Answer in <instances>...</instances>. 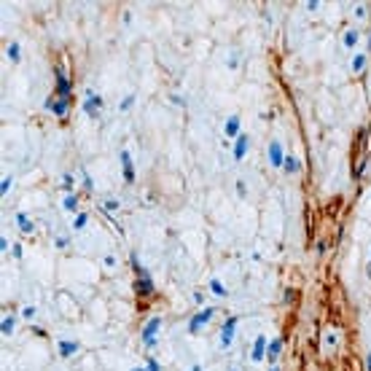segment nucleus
<instances>
[{"label": "nucleus", "instance_id": "f257e3e1", "mask_svg": "<svg viewBox=\"0 0 371 371\" xmlns=\"http://www.w3.org/2000/svg\"><path fill=\"white\" fill-rule=\"evenodd\" d=\"M129 264H132V272H135V293L140 296V299H151V296H156V285H153V277L151 272L140 264L137 253L129 255Z\"/></svg>", "mask_w": 371, "mask_h": 371}, {"label": "nucleus", "instance_id": "f03ea898", "mask_svg": "<svg viewBox=\"0 0 371 371\" xmlns=\"http://www.w3.org/2000/svg\"><path fill=\"white\" fill-rule=\"evenodd\" d=\"M159 331H162V318H159V315H153V318L143 325V331H140V342H143L145 350H153V347H156Z\"/></svg>", "mask_w": 371, "mask_h": 371}, {"label": "nucleus", "instance_id": "7ed1b4c3", "mask_svg": "<svg viewBox=\"0 0 371 371\" xmlns=\"http://www.w3.org/2000/svg\"><path fill=\"white\" fill-rule=\"evenodd\" d=\"M54 94L62 100H73V81L67 78V73L62 67L54 70Z\"/></svg>", "mask_w": 371, "mask_h": 371}, {"label": "nucleus", "instance_id": "20e7f679", "mask_svg": "<svg viewBox=\"0 0 371 371\" xmlns=\"http://www.w3.org/2000/svg\"><path fill=\"white\" fill-rule=\"evenodd\" d=\"M102 94H97L94 89H86V97H84V113H86L89 118H100V113H102Z\"/></svg>", "mask_w": 371, "mask_h": 371}, {"label": "nucleus", "instance_id": "39448f33", "mask_svg": "<svg viewBox=\"0 0 371 371\" xmlns=\"http://www.w3.org/2000/svg\"><path fill=\"white\" fill-rule=\"evenodd\" d=\"M237 325H239V318L237 315H229L226 323L220 325V350H229L234 342V334H237Z\"/></svg>", "mask_w": 371, "mask_h": 371}, {"label": "nucleus", "instance_id": "423d86ee", "mask_svg": "<svg viewBox=\"0 0 371 371\" xmlns=\"http://www.w3.org/2000/svg\"><path fill=\"white\" fill-rule=\"evenodd\" d=\"M213 315H215V307H204L202 312H197L191 320H188V334H191V337H197L199 331H202L204 325L213 320Z\"/></svg>", "mask_w": 371, "mask_h": 371}, {"label": "nucleus", "instance_id": "0eeeda50", "mask_svg": "<svg viewBox=\"0 0 371 371\" xmlns=\"http://www.w3.org/2000/svg\"><path fill=\"white\" fill-rule=\"evenodd\" d=\"M70 105H73V100H62V97H57V94H51V97L43 102V108L51 110L57 118H65V116L70 113Z\"/></svg>", "mask_w": 371, "mask_h": 371}, {"label": "nucleus", "instance_id": "6e6552de", "mask_svg": "<svg viewBox=\"0 0 371 371\" xmlns=\"http://www.w3.org/2000/svg\"><path fill=\"white\" fill-rule=\"evenodd\" d=\"M269 164H272L274 169H283V162H285V151H283V143L280 140H272L269 143Z\"/></svg>", "mask_w": 371, "mask_h": 371}, {"label": "nucleus", "instance_id": "1a4fd4ad", "mask_svg": "<svg viewBox=\"0 0 371 371\" xmlns=\"http://www.w3.org/2000/svg\"><path fill=\"white\" fill-rule=\"evenodd\" d=\"M248 148H250V135H239L237 140H234V148H232V156L234 162H242L245 156H248Z\"/></svg>", "mask_w": 371, "mask_h": 371}, {"label": "nucleus", "instance_id": "9d476101", "mask_svg": "<svg viewBox=\"0 0 371 371\" xmlns=\"http://www.w3.org/2000/svg\"><path fill=\"white\" fill-rule=\"evenodd\" d=\"M223 135H226V137H234V140L242 135V118H239V113H232V116L226 118V124H223Z\"/></svg>", "mask_w": 371, "mask_h": 371}, {"label": "nucleus", "instance_id": "9b49d317", "mask_svg": "<svg viewBox=\"0 0 371 371\" xmlns=\"http://www.w3.org/2000/svg\"><path fill=\"white\" fill-rule=\"evenodd\" d=\"M267 347H269V339L264 337V334H258V337H255V342H253V353H250V360H253V363H261L264 355H267Z\"/></svg>", "mask_w": 371, "mask_h": 371}, {"label": "nucleus", "instance_id": "f8f14e48", "mask_svg": "<svg viewBox=\"0 0 371 371\" xmlns=\"http://www.w3.org/2000/svg\"><path fill=\"white\" fill-rule=\"evenodd\" d=\"M121 172H124V183H135V167L129 151H121Z\"/></svg>", "mask_w": 371, "mask_h": 371}, {"label": "nucleus", "instance_id": "ddd939ff", "mask_svg": "<svg viewBox=\"0 0 371 371\" xmlns=\"http://www.w3.org/2000/svg\"><path fill=\"white\" fill-rule=\"evenodd\" d=\"M358 41H360V30H358V27H350V30H344V35H342V46L347 49V51L358 49Z\"/></svg>", "mask_w": 371, "mask_h": 371}, {"label": "nucleus", "instance_id": "4468645a", "mask_svg": "<svg viewBox=\"0 0 371 371\" xmlns=\"http://www.w3.org/2000/svg\"><path fill=\"white\" fill-rule=\"evenodd\" d=\"M299 169H302V162H299V156H293V153H285L283 172H285V175H299Z\"/></svg>", "mask_w": 371, "mask_h": 371}, {"label": "nucleus", "instance_id": "2eb2a0df", "mask_svg": "<svg viewBox=\"0 0 371 371\" xmlns=\"http://www.w3.org/2000/svg\"><path fill=\"white\" fill-rule=\"evenodd\" d=\"M57 350H59L62 358H70V355L78 353V342H76V339H62V342L57 344Z\"/></svg>", "mask_w": 371, "mask_h": 371}, {"label": "nucleus", "instance_id": "dca6fc26", "mask_svg": "<svg viewBox=\"0 0 371 371\" xmlns=\"http://www.w3.org/2000/svg\"><path fill=\"white\" fill-rule=\"evenodd\" d=\"M17 226H19V232L27 234V237H30V234H35V223L24 213H17Z\"/></svg>", "mask_w": 371, "mask_h": 371}, {"label": "nucleus", "instance_id": "f3484780", "mask_svg": "<svg viewBox=\"0 0 371 371\" xmlns=\"http://www.w3.org/2000/svg\"><path fill=\"white\" fill-rule=\"evenodd\" d=\"M283 344H285V339H283V337L272 339V342H269V347H267V358H269V360H277V358H280V353H283Z\"/></svg>", "mask_w": 371, "mask_h": 371}, {"label": "nucleus", "instance_id": "a211bd4d", "mask_svg": "<svg viewBox=\"0 0 371 371\" xmlns=\"http://www.w3.org/2000/svg\"><path fill=\"white\" fill-rule=\"evenodd\" d=\"M210 293L220 296V299H226V296H229V290H226V285L220 283L218 277H213V280H210Z\"/></svg>", "mask_w": 371, "mask_h": 371}, {"label": "nucleus", "instance_id": "6ab92c4d", "mask_svg": "<svg viewBox=\"0 0 371 371\" xmlns=\"http://www.w3.org/2000/svg\"><path fill=\"white\" fill-rule=\"evenodd\" d=\"M62 207L67 210V213H76V215H78V197H76V194H65Z\"/></svg>", "mask_w": 371, "mask_h": 371}, {"label": "nucleus", "instance_id": "aec40b11", "mask_svg": "<svg viewBox=\"0 0 371 371\" xmlns=\"http://www.w3.org/2000/svg\"><path fill=\"white\" fill-rule=\"evenodd\" d=\"M6 54H8V59H11L14 65H19V62H22V46H19V43H8Z\"/></svg>", "mask_w": 371, "mask_h": 371}, {"label": "nucleus", "instance_id": "412c9836", "mask_svg": "<svg viewBox=\"0 0 371 371\" xmlns=\"http://www.w3.org/2000/svg\"><path fill=\"white\" fill-rule=\"evenodd\" d=\"M14 323H17V318H14V315H6L3 323H0V334H3V337H11V334H14Z\"/></svg>", "mask_w": 371, "mask_h": 371}, {"label": "nucleus", "instance_id": "4be33fe9", "mask_svg": "<svg viewBox=\"0 0 371 371\" xmlns=\"http://www.w3.org/2000/svg\"><path fill=\"white\" fill-rule=\"evenodd\" d=\"M86 223H89V213H78L76 218H73V232H84V229H86Z\"/></svg>", "mask_w": 371, "mask_h": 371}, {"label": "nucleus", "instance_id": "5701e85b", "mask_svg": "<svg viewBox=\"0 0 371 371\" xmlns=\"http://www.w3.org/2000/svg\"><path fill=\"white\" fill-rule=\"evenodd\" d=\"M337 344H339V339H337V331H325V334H323V347L325 350H334V347H337Z\"/></svg>", "mask_w": 371, "mask_h": 371}, {"label": "nucleus", "instance_id": "b1692460", "mask_svg": "<svg viewBox=\"0 0 371 371\" xmlns=\"http://www.w3.org/2000/svg\"><path fill=\"white\" fill-rule=\"evenodd\" d=\"M363 67H366V54H355L353 62H350V70L353 73H363Z\"/></svg>", "mask_w": 371, "mask_h": 371}, {"label": "nucleus", "instance_id": "393cba45", "mask_svg": "<svg viewBox=\"0 0 371 371\" xmlns=\"http://www.w3.org/2000/svg\"><path fill=\"white\" fill-rule=\"evenodd\" d=\"M73 188H76V178H73V175H62V191L65 194H73Z\"/></svg>", "mask_w": 371, "mask_h": 371}, {"label": "nucleus", "instance_id": "a878e982", "mask_svg": "<svg viewBox=\"0 0 371 371\" xmlns=\"http://www.w3.org/2000/svg\"><path fill=\"white\" fill-rule=\"evenodd\" d=\"M11 186H14V178H11V175H6V178H3V183H0V197H3V199L8 197Z\"/></svg>", "mask_w": 371, "mask_h": 371}, {"label": "nucleus", "instance_id": "bb28decb", "mask_svg": "<svg viewBox=\"0 0 371 371\" xmlns=\"http://www.w3.org/2000/svg\"><path fill=\"white\" fill-rule=\"evenodd\" d=\"M132 105H135V92H132V94H127V97L121 100V105H118V110H121V113H127V110L132 108Z\"/></svg>", "mask_w": 371, "mask_h": 371}, {"label": "nucleus", "instance_id": "cd10ccee", "mask_svg": "<svg viewBox=\"0 0 371 371\" xmlns=\"http://www.w3.org/2000/svg\"><path fill=\"white\" fill-rule=\"evenodd\" d=\"M102 207H105V213H116V210L121 207V202H118V199H105Z\"/></svg>", "mask_w": 371, "mask_h": 371}, {"label": "nucleus", "instance_id": "c85d7f7f", "mask_svg": "<svg viewBox=\"0 0 371 371\" xmlns=\"http://www.w3.org/2000/svg\"><path fill=\"white\" fill-rule=\"evenodd\" d=\"M102 267H105V269H116V267H118V258H116V255H110V253H108V255L102 258Z\"/></svg>", "mask_w": 371, "mask_h": 371}, {"label": "nucleus", "instance_id": "c756f323", "mask_svg": "<svg viewBox=\"0 0 371 371\" xmlns=\"http://www.w3.org/2000/svg\"><path fill=\"white\" fill-rule=\"evenodd\" d=\"M145 371H162V363L153 358H148V363H145Z\"/></svg>", "mask_w": 371, "mask_h": 371}, {"label": "nucleus", "instance_id": "7c9ffc66", "mask_svg": "<svg viewBox=\"0 0 371 371\" xmlns=\"http://www.w3.org/2000/svg\"><path fill=\"white\" fill-rule=\"evenodd\" d=\"M366 11H369V3H358V8H355V17L363 19V17H366Z\"/></svg>", "mask_w": 371, "mask_h": 371}, {"label": "nucleus", "instance_id": "2f4dec72", "mask_svg": "<svg viewBox=\"0 0 371 371\" xmlns=\"http://www.w3.org/2000/svg\"><path fill=\"white\" fill-rule=\"evenodd\" d=\"M22 318H24V320H33V318H35V307H24V309H22Z\"/></svg>", "mask_w": 371, "mask_h": 371}, {"label": "nucleus", "instance_id": "473e14b6", "mask_svg": "<svg viewBox=\"0 0 371 371\" xmlns=\"http://www.w3.org/2000/svg\"><path fill=\"white\" fill-rule=\"evenodd\" d=\"M81 175H84V186H86L89 191H92V188H94V183H92V178H89V172H86V169H81Z\"/></svg>", "mask_w": 371, "mask_h": 371}, {"label": "nucleus", "instance_id": "72a5a7b5", "mask_svg": "<svg viewBox=\"0 0 371 371\" xmlns=\"http://www.w3.org/2000/svg\"><path fill=\"white\" fill-rule=\"evenodd\" d=\"M237 194H239V197H245V194H248V186H245V180H237Z\"/></svg>", "mask_w": 371, "mask_h": 371}, {"label": "nucleus", "instance_id": "f704fd0d", "mask_svg": "<svg viewBox=\"0 0 371 371\" xmlns=\"http://www.w3.org/2000/svg\"><path fill=\"white\" fill-rule=\"evenodd\" d=\"M67 242H70L67 237H57V242H54V245H57L59 250H65V248H67Z\"/></svg>", "mask_w": 371, "mask_h": 371}, {"label": "nucleus", "instance_id": "c9c22d12", "mask_svg": "<svg viewBox=\"0 0 371 371\" xmlns=\"http://www.w3.org/2000/svg\"><path fill=\"white\" fill-rule=\"evenodd\" d=\"M237 59H239V54H237V51H232V57H229V67H232V70L237 67Z\"/></svg>", "mask_w": 371, "mask_h": 371}, {"label": "nucleus", "instance_id": "e433bc0d", "mask_svg": "<svg viewBox=\"0 0 371 371\" xmlns=\"http://www.w3.org/2000/svg\"><path fill=\"white\" fill-rule=\"evenodd\" d=\"M320 6H323V3H320V0H309V3H307V8H309V11H318Z\"/></svg>", "mask_w": 371, "mask_h": 371}, {"label": "nucleus", "instance_id": "4c0bfd02", "mask_svg": "<svg viewBox=\"0 0 371 371\" xmlns=\"http://www.w3.org/2000/svg\"><path fill=\"white\" fill-rule=\"evenodd\" d=\"M11 253H14V258H22V245H14V248H11Z\"/></svg>", "mask_w": 371, "mask_h": 371}, {"label": "nucleus", "instance_id": "58836bf2", "mask_svg": "<svg viewBox=\"0 0 371 371\" xmlns=\"http://www.w3.org/2000/svg\"><path fill=\"white\" fill-rule=\"evenodd\" d=\"M194 302H197V304H204V293H202V290H194Z\"/></svg>", "mask_w": 371, "mask_h": 371}, {"label": "nucleus", "instance_id": "ea45409f", "mask_svg": "<svg viewBox=\"0 0 371 371\" xmlns=\"http://www.w3.org/2000/svg\"><path fill=\"white\" fill-rule=\"evenodd\" d=\"M8 248H11V242H8V239L6 237H0V250H3V253H6V250Z\"/></svg>", "mask_w": 371, "mask_h": 371}, {"label": "nucleus", "instance_id": "a19ab883", "mask_svg": "<svg viewBox=\"0 0 371 371\" xmlns=\"http://www.w3.org/2000/svg\"><path fill=\"white\" fill-rule=\"evenodd\" d=\"M366 371H371V350H369V355H366Z\"/></svg>", "mask_w": 371, "mask_h": 371}, {"label": "nucleus", "instance_id": "79ce46f5", "mask_svg": "<svg viewBox=\"0 0 371 371\" xmlns=\"http://www.w3.org/2000/svg\"><path fill=\"white\" fill-rule=\"evenodd\" d=\"M188 371H204V369H202V363H194V366H191V369H188Z\"/></svg>", "mask_w": 371, "mask_h": 371}, {"label": "nucleus", "instance_id": "37998d69", "mask_svg": "<svg viewBox=\"0 0 371 371\" xmlns=\"http://www.w3.org/2000/svg\"><path fill=\"white\" fill-rule=\"evenodd\" d=\"M366 274L371 277V255H369V264H366Z\"/></svg>", "mask_w": 371, "mask_h": 371}, {"label": "nucleus", "instance_id": "c03bdc74", "mask_svg": "<svg viewBox=\"0 0 371 371\" xmlns=\"http://www.w3.org/2000/svg\"><path fill=\"white\" fill-rule=\"evenodd\" d=\"M269 371H283V369H280V366H272V369H269Z\"/></svg>", "mask_w": 371, "mask_h": 371}, {"label": "nucleus", "instance_id": "a18cd8bd", "mask_svg": "<svg viewBox=\"0 0 371 371\" xmlns=\"http://www.w3.org/2000/svg\"><path fill=\"white\" fill-rule=\"evenodd\" d=\"M369 51H371V33H369Z\"/></svg>", "mask_w": 371, "mask_h": 371}, {"label": "nucleus", "instance_id": "49530a36", "mask_svg": "<svg viewBox=\"0 0 371 371\" xmlns=\"http://www.w3.org/2000/svg\"><path fill=\"white\" fill-rule=\"evenodd\" d=\"M132 371H145V369H132Z\"/></svg>", "mask_w": 371, "mask_h": 371}, {"label": "nucleus", "instance_id": "de8ad7c7", "mask_svg": "<svg viewBox=\"0 0 371 371\" xmlns=\"http://www.w3.org/2000/svg\"><path fill=\"white\" fill-rule=\"evenodd\" d=\"M232 371H237V369H232Z\"/></svg>", "mask_w": 371, "mask_h": 371}]
</instances>
